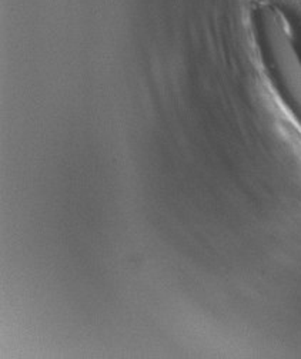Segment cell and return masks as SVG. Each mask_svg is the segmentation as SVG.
Returning <instances> with one entry per match:
<instances>
[{"instance_id":"6da1fadb","label":"cell","mask_w":301,"mask_h":359,"mask_svg":"<svg viewBox=\"0 0 301 359\" xmlns=\"http://www.w3.org/2000/svg\"><path fill=\"white\" fill-rule=\"evenodd\" d=\"M259 29L274 79L301 120V56L287 18L279 8L266 6L259 16Z\"/></svg>"}]
</instances>
